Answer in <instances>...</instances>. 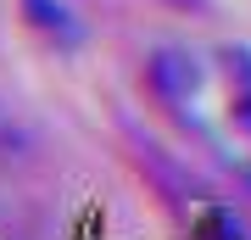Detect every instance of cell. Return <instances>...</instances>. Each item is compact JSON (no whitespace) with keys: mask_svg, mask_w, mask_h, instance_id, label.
<instances>
[{"mask_svg":"<svg viewBox=\"0 0 251 240\" xmlns=\"http://www.w3.org/2000/svg\"><path fill=\"white\" fill-rule=\"evenodd\" d=\"M151 84L173 101V107H184V101H196V89H201V67H196L190 51H156L151 56Z\"/></svg>","mask_w":251,"mask_h":240,"instance_id":"obj_1","label":"cell"},{"mask_svg":"<svg viewBox=\"0 0 251 240\" xmlns=\"http://www.w3.org/2000/svg\"><path fill=\"white\" fill-rule=\"evenodd\" d=\"M34 157V134L23 129V117L0 101V168H23Z\"/></svg>","mask_w":251,"mask_h":240,"instance_id":"obj_3","label":"cell"},{"mask_svg":"<svg viewBox=\"0 0 251 240\" xmlns=\"http://www.w3.org/2000/svg\"><path fill=\"white\" fill-rule=\"evenodd\" d=\"M23 11H28V23H39L50 39H62V45H78L84 39V23L73 17L62 0H23Z\"/></svg>","mask_w":251,"mask_h":240,"instance_id":"obj_2","label":"cell"}]
</instances>
